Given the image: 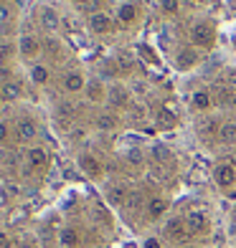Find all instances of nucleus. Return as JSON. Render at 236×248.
Segmentation results:
<instances>
[{"instance_id":"1","label":"nucleus","mask_w":236,"mask_h":248,"mask_svg":"<svg viewBox=\"0 0 236 248\" xmlns=\"http://www.w3.org/2000/svg\"><path fill=\"white\" fill-rule=\"evenodd\" d=\"M190 38H193L196 46L211 48L213 41H216V31H213V26H208V23H198V26H193V31H190Z\"/></svg>"},{"instance_id":"2","label":"nucleus","mask_w":236,"mask_h":248,"mask_svg":"<svg viewBox=\"0 0 236 248\" xmlns=\"http://www.w3.org/2000/svg\"><path fill=\"white\" fill-rule=\"evenodd\" d=\"M16 134H18L20 142H33V140L38 137V124H36V119H31V117L18 119V122H16Z\"/></svg>"},{"instance_id":"3","label":"nucleus","mask_w":236,"mask_h":248,"mask_svg":"<svg viewBox=\"0 0 236 248\" xmlns=\"http://www.w3.org/2000/svg\"><path fill=\"white\" fill-rule=\"evenodd\" d=\"M79 170H82L84 175H89V177H102V172H104V167H102V162L97 160L94 155H79Z\"/></svg>"},{"instance_id":"4","label":"nucleus","mask_w":236,"mask_h":248,"mask_svg":"<svg viewBox=\"0 0 236 248\" xmlns=\"http://www.w3.org/2000/svg\"><path fill=\"white\" fill-rule=\"evenodd\" d=\"M18 53L26 56V59H33V56L41 53V41L36 36H31V33H23V36L18 38Z\"/></svg>"},{"instance_id":"5","label":"nucleus","mask_w":236,"mask_h":248,"mask_svg":"<svg viewBox=\"0 0 236 248\" xmlns=\"http://www.w3.org/2000/svg\"><path fill=\"white\" fill-rule=\"evenodd\" d=\"M213 177H216L219 187H223V190L234 187V183H236V170H234V165H229V162L219 165V167H216V172H213Z\"/></svg>"},{"instance_id":"6","label":"nucleus","mask_w":236,"mask_h":248,"mask_svg":"<svg viewBox=\"0 0 236 248\" xmlns=\"http://www.w3.org/2000/svg\"><path fill=\"white\" fill-rule=\"evenodd\" d=\"M185 225H188V233H206V231H208V218H206V213L190 210L188 216H185Z\"/></svg>"},{"instance_id":"7","label":"nucleus","mask_w":236,"mask_h":248,"mask_svg":"<svg viewBox=\"0 0 236 248\" xmlns=\"http://www.w3.org/2000/svg\"><path fill=\"white\" fill-rule=\"evenodd\" d=\"M26 162H28V167H33V170H43V167L49 165V152L43 147H31L26 152Z\"/></svg>"},{"instance_id":"8","label":"nucleus","mask_w":236,"mask_h":248,"mask_svg":"<svg viewBox=\"0 0 236 248\" xmlns=\"http://www.w3.org/2000/svg\"><path fill=\"white\" fill-rule=\"evenodd\" d=\"M165 235H168V238H173V241H183L185 235H188V225H185V220H181V218L168 220V225H165Z\"/></svg>"},{"instance_id":"9","label":"nucleus","mask_w":236,"mask_h":248,"mask_svg":"<svg viewBox=\"0 0 236 248\" xmlns=\"http://www.w3.org/2000/svg\"><path fill=\"white\" fill-rule=\"evenodd\" d=\"M41 26H43V31L56 33V31H59V26H61L59 13H56L53 8H43V10H41Z\"/></svg>"},{"instance_id":"10","label":"nucleus","mask_w":236,"mask_h":248,"mask_svg":"<svg viewBox=\"0 0 236 248\" xmlns=\"http://www.w3.org/2000/svg\"><path fill=\"white\" fill-rule=\"evenodd\" d=\"M64 89H66V92H71V94H76V92H84V89H86L84 76L79 74V71H69V74L64 76Z\"/></svg>"},{"instance_id":"11","label":"nucleus","mask_w":236,"mask_h":248,"mask_svg":"<svg viewBox=\"0 0 236 248\" xmlns=\"http://www.w3.org/2000/svg\"><path fill=\"white\" fill-rule=\"evenodd\" d=\"M89 28L94 33H109L112 31V18L107 13H97V16L89 18Z\"/></svg>"},{"instance_id":"12","label":"nucleus","mask_w":236,"mask_h":248,"mask_svg":"<svg viewBox=\"0 0 236 248\" xmlns=\"http://www.w3.org/2000/svg\"><path fill=\"white\" fill-rule=\"evenodd\" d=\"M107 99H109V104H115V107H125L130 94H127L125 86H112L109 92H107Z\"/></svg>"},{"instance_id":"13","label":"nucleus","mask_w":236,"mask_h":248,"mask_svg":"<svg viewBox=\"0 0 236 248\" xmlns=\"http://www.w3.org/2000/svg\"><path fill=\"white\" fill-rule=\"evenodd\" d=\"M0 99H3V101L20 99V84L18 81H5L3 86H0Z\"/></svg>"},{"instance_id":"14","label":"nucleus","mask_w":236,"mask_h":248,"mask_svg":"<svg viewBox=\"0 0 236 248\" xmlns=\"http://www.w3.org/2000/svg\"><path fill=\"white\" fill-rule=\"evenodd\" d=\"M86 96H89V101H102V99H107L104 84H102V81H89V84H86Z\"/></svg>"},{"instance_id":"15","label":"nucleus","mask_w":236,"mask_h":248,"mask_svg":"<svg viewBox=\"0 0 236 248\" xmlns=\"http://www.w3.org/2000/svg\"><path fill=\"white\" fill-rule=\"evenodd\" d=\"M76 3V10H82V13H86L89 18L97 16L99 10H102V0H74Z\"/></svg>"},{"instance_id":"16","label":"nucleus","mask_w":236,"mask_h":248,"mask_svg":"<svg viewBox=\"0 0 236 248\" xmlns=\"http://www.w3.org/2000/svg\"><path fill=\"white\" fill-rule=\"evenodd\" d=\"M59 243L64 248H76L79 246V233L74 228H61L59 231Z\"/></svg>"},{"instance_id":"17","label":"nucleus","mask_w":236,"mask_h":248,"mask_svg":"<svg viewBox=\"0 0 236 248\" xmlns=\"http://www.w3.org/2000/svg\"><path fill=\"white\" fill-rule=\"evenodd\" d=\"M127 190L122 187V185H115V187H109V193H107V200L112 202V205H125L127 202Z\"/></svg>"},{"instance_id":"18","label":"nucleus","mask_w":236,"mask_h":248,"mask_svg":"<svg viewBox=\"0 0 236 248\" xmlns=\"http://www.w3.org/2000/svg\"><path fill=\"white\" fill-rule=\"evenodd\" d=\"M165 210H168V202H165L163 198H152V200L148 202V216H150L152 220H157Z\"/></svg>"},{"instance_id":"19","label":"nucleus","mask_w":236,"mask_h":248,"mask_svg":"<svg viewBox=\"0 0 236 248\" xmlns=\"http://www.w3.org/2000/svg\"><path fill=\"white\" fill-rule=\"evenodd\" d=\"M117 18H119V23H132V20L137 18V8H135L132 3L119 5L117 8Z\"/></svg>"},{"instance_id":"20","label":"nucleus","mask_w":236,"mask_h":248,"mask_svg":"<svg viewBox=\"0 0 236 248\" xmlns=\"http://www.w3.org/2000/svg\"><path fill=\"white\" fill-rule=\"evenodd\" d=\"M31 81L33 84H46L49 81V69H46V66H41V63H36V66H33V69H31Z\"/></svg>"},{"instance_id":"21","label":"nucleus","mask_w":236,"mask_h":248,"mask_svg":"<svg viewBox=\"0 0 236 248\" xmlns=\"http://www.w3.org/2000/svg\"><path fill=\"white\" fill-rule=\"evenodd\" d=\"M219 137H221V142H234L236 140V124L234 122H223L219 127Z\"/></svg>"},{"instance_id":"22","label":"nucleus","mask_w":236,"mask_h":248,"mask_svg":"<svg viewBox=\"0 0 236 248\" xmlns=\"http://www.w3.org/2000/svg\"><path fill=\"white\" fill-rule=\"evenodd\" d=\"M97 127L99 129H115L117 127V117L115 114H99L97 117Z\"/></svg>"},{"instance_id":"23","label":"nucleus","mask_w":236,"mask_h":248,"mask_svg":"<svg viewBox=\"0 0 236 248\" xmlns=\"http://www.w3.org/2000/svg\"><path fill=\"white\" fill-rule=\"evenodd\" d=\"M193 107L196 109H208L211 107V94L208 92H196L193 94Z\"/></svg>"},{"instance_id":"24","label":"nucleus","mask_w":236,"mask_h":248,"mask_svg":"<svg viewBox=\"0 0 236 248\" xmlns=\"http://www.w3.org/2000/svg\"><path fill=\"white\" fill-rule=\"evenodd\" d=\"M152 160L155 162H168L170 160V150H168L165 144H155L152 147Z\"/></svg>"},{"instance_id":"25","label":"nucleus","mask_w":236,"mask_h":248,"mask_svg":"<svg viewBox=\"0 0 236 248\" xmlns=\"http://www.w3.org/2000/svg\"><path fill=\"white\" fill-rule=\"evenodd\" d=\"M157 119H160V124H163V127H168V129L175 127V114H173L170 109H160V111H157Z\"/></svg>"},{"instance_id":"26","label":"nucleus","mask_w":236,"mask_h":248,"mask_svg":"<svg viewBox=\"0 0 236 248\" xmlns=\"http://www.w3.org/2000/svg\"><path fill=\"white\" fill-rule=\"evenodd\" d=\"M196 63V51H183L181 56H178V66H181V69H185V66H193Z\"/></svg>"},{"instance_id":"27","label":"nucleus","mask_w":236,"mask_h":248,"mask_svg":"<svg viewBox=\"0 0 236 248\" xmlns=\"http://www.w3.org/2000/svg\"><path fill=\"white\" fill-rule=\"evenodd\" d=\"M127 162H130V165H142V162H145L142 150H127Z\"/></svg>"},{"instance_id":"28","label":"nucleus","mask_w":236,"mask_h":248,"mask_svg":"<svg viewBox=\"0 0 236 248\" xmlns=\"http://www.w3.org/2000/svg\"><path fill=\"white\" fill-rule=\"evenodd\" d=\"M125 205H127V208H132V210H135V208H140V205H142V195H140V193H130Z\"/></svg>"},{"instance_id":"29","label":"nucleus","mask_w":236,"mask_h":248,"mask_svg":"<svg viewBox=\"0 0 236 248\" xmlns=\"http://www.w3.org/2000/svg\"><path fill=\"white\" fill-rule=\"evenodd\" d=\"M140 56L145 61H150V63H157V56L152 53V48H148V46H140Z\"/></svg>"},{"instance_id":"30","label":"nucleus","mask_w":236,"mask_h":248,"mask_svg":"<svg viewBox=\"0 0 236 248\" xmlns=\"http://www.w3.org/2000/svg\"><path fill=\"white\" fill-rule=\"evenodd\" d=\"M163 10H165V13H175V10H178V0H163Z\"/></svg>"},{"instance_id":"31","label":"nucleus","mask_w":236,"mask_h":248,"mask_svg":"<svg viewBox=\"0 0 236 248\" xmlns=\"http://www.w3.org/2000/svg\"><path fill=\"white\" fill-rule=\"evenodd\" d=\"M119 66L122 69H130L132 66V53H119Z\"/></svg>"},{"instance_id":"32","label":"nucleus","mask_w":236,"mask_h":248,"mask_svg":"<svg viewBox=\"0 0 236 248\" xmlns=\"http://www.w3.org/2000/svg\"><path fill=\"white\" fill-rule=\"evenodd\" d=\"M8 18H10V8H8V5H3V3H0V23H5Z\"/></svg>"},{"instance_id":"33","label":"nucleus","mask_w":236,"mask_h":248,"mask_svg":"<svg viewBox=\"0 0 236 248\" xmlns=\"http://www.w3.org/2000/svg\"><path fill=\"white\" fill-rule=\"evenodd\" d=\"M8 140V122L0 119V142H5Z\"/></svg>"},{"instance_id":"34","label":"nucleus","mask_w":236,"mask_h":248,"mask_svg":"<svg viewBox=\"0 0 236 248\" xmlns=\"http://www.w3.org/2000/svg\"><path fill=\"white\" fill-rule=\"evenodd\" d=\"M0 248H13V243H10V238L5 233H0Z\"/></svg>"},{"instance_id":"35","label":"nucleus","mask_w":236,"mask_h":248,"mask_svg":"<svg viewBox=\"0 0 236 248\" xmlns=\"http://www.w3.org/2000/svg\"><path fill=\"white\" fill-rule=\"evenodd\" d=\"M142 248H160V241H157V238H148L142 243Z\"/></svg>"},{"instance_id":"36","label":"nucleus","mask_w":236,"mask_h":248,"mask_svg":"<svg viewBox=\"0 0 236 248\" xmlns=\"http://www.w3.org/2000/svg\"><path fill=\"white\" fill-rule=\"evenodd\" d=\"M20 248H31V246H20Z\"/></svg>"}]
</instances>
